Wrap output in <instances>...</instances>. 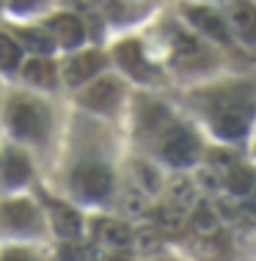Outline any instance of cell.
<instances>
[{
	"mask_svg": "<svg viewBox=\"0 0 256 261\" xmlns=\"http://www.w3.org/2000/svg\"><path fill=\"white\" fill-rule=\"evenodd\" d=\"M9 126L17 138L41 140L50 129L47 108L28 96H11L9 99Z\"/></svg>",
	"mask_w": 256,
	"mask_h": 261,
	"instance_id": "1",
	"label": "cell"
},
{
	"mask_svg": "<svg viewBox=\"0 0 256 261\" xmlns=\"http://www.w3.org/2000/svg\"><path fill=\"white\" fill-rule=\"evenodd\" d=\"M72 187L83 195V198L99 201V198H105V195L110 193L113 176H110V171H108L105 165H94V162H88V165L75 168V173H72Z\"/></svg>",
	"mask_w": 256,
	"mask_h": 261,
	"instance_id": "2",
	"label": "cell"
},
{
	"mask_svg": "<svg viewBox=\"0 0 256 261\" xmlns=\"http://www.w3.org/2000/svg\"><path fill=\"white\" fill-rule=\"evenodd\" d=\"M119 99H122V83L116 77H102V80L91 83L80 94V102L85 108L99 110V113H110L119 105Z\"/></svg>",
	"mask_w": 256,
	"mask_h": 261,
	"instance_id": "3",
	"label": "cell"
},
{
	"mask_svg": "<svg viewBox=\"0 0 256 261\" xmlns=\"http://www.w3.org/2000/svg\"><path fill=\"white\" fill-rule=\"evenodd\" d=\"M198 154V140L190 129H171L162 138V157L171 165H190Z\"/></svg>",
	"mask_w": 256,
	"mask_h": 261,
	"instance_id": "4",
	"label": "cell"
},
{
	"mask_svg": "<svg viewBox=\"0 0 256 261\" xmlns=\"http://www.w3.org/2000/svg\"><path fill=\"white\" fill-rule=\"evenodd\" d=\"M102 66H105V55L102 53H97V50L80 53L63 66V80H66L69 86H80V83H85L88 77H94Z\"/></svg>",
	"mask_w": 256,
	"mask_h": 261,
	"instance_id": "5",
	"label": "cell"
},
{
	"mask_svg": "<svg viewBox=\"0 0 256 261\" xmlns=\"http://www.w3.org/2000/svg\"><path fill=\"white\" fill-rule=\"evenodd\" d=\"M50 31H53V39L61 47H77L85 36V28L75 14H55L50 19Z\"/></svg>",
	"mask_w": 256,
	"mask_h": 261,
	"instance_id": "6",
	"label": "cell"
},
{
	"mask_svg": "<svg viewBox=\"0 0 256 261\" xmlns=\"http://www.w3.org/2000/svg\"><path fill=\"white\" fill-rule=\"evenodd\" d=\"M0 215H3L6 225H11V228H17V231H39V215H36V209H33V203H28V201L3 203Z\"/></svg>",
	"mask_w": 256,
	"mask_h": 261,
	"instance_id": "7",
	"label": "cell"
},
{
	"mask_svg": "<svg viewBox=\"0 0 256 261\" xmlns=\"http://www.w3.org/2000/svg\"><path fill=\"white\" fill-rule=\"evenodd\" d=\"M116 58L119 63L130 72L132 77H138V80H149L152 77V66H149V61L144 58V50H141L138 41H122V44L116 47Z\"/></svg>",
	"mask_w": 256,
	"mask_h": 261,
	"instance_id": "8",
	"label": "cell"
},
{
	"mask_svg": "<svg viewBox=\"0 0 256 261\" xmlns=\"http://www.w3.org/2000/svg\"><path fill=\"white\" fill-rule=\"evenodd\" d=\"M184 14H188V19L193 22L198 31H204L207 36L218 39V41H229V31H226V22L218 17L212 9H198V6H188L184 9Z\"/></svg>",
	"mask_w": 256,
	"mask_h": 261,
	"instance_id": "9",
	"label": "cell"
},
{
	"mask_svg": "<svg viewBox=\"0 0 256 261\" xmlns=\"http://www.w3.org/2000/svg\"><path fill=\"white\" fill-rule=\"evenodd\" d=\"M3 176H6V185H11V187L28 181V176H31V160L25 157V151H19V149H9V151H6Z\"/></svg>",
	"mask_w": 256,
	"mask_h": 261,
	"instance_id": "10",
	"label": "cell"
},
{
	"mask_svg": "<svg viewBox=\"0 0 256 261\" xmlns=\"http://www.w3.org/2000/svg\"><path fill=\"white\" fill-rule=\"evenodd\" d=\"M97 239L110 245V248H124V245L132 242V231L122 220H99L97 223Z\"/></svg>",
	"mask_w": 256,
	"mask_h": 261,
	"instance_id": "11",
	"label": "cell"
},
{
	"mask_svg": "<svg viewBox=\"0 0 256 261\" xmlns=\"http://www.w3.org/2000/svg\"><path fill=\"white\" fill-rule=\"evenodd\" d=\"M50 212H53V228L61 237H77L80 234V215L66 206V203H55L50 201Z\"/></svg>",
	"mask_w": 256,
	"mask_h": 261,
	"instance_id": "12",
	"label": "cell"
},
{
	"mask_svg": "<svg viewBox=\"0 0 256 261\" xmlns=\"http://www.w3.org/2000/svg\"><path fill=\"white\" fill-rule=\"evenodd\" d=\"M22 74H25L28 83H33V86H39V88H53L55 86V66H53V61H47V58L28 61Z\"/></svg>",
	"mask_w": 256,
	"mask_h": 261,
	"instance_id": "13",
	"label": "cell"
},
{
	"mask_svg": "<svg viewBox=\"0 0 256 261\" xmlns=\"http://www.w3.org/2000/svg\"><path fill=\"white\" fill-rule=\"evenodd\" d=\"M223 185H226V190L229 193H234V195H248L253 190V185H256V179H253V173L248 171V168H229L226 171V176H223Z\"/></svg>",
	"mask_w": 256,
	"mask_h": 261,
	"instance_id": "14",
	"label": "cell"
},
{
	"mask_svg": "<svg viewBox=\"0 0 256 261\" xmlns=\"http://www.w3.org/2000/svg\"><path fill=\"white\" fill-rule=\"evenodd\" d=\"M248 121H251V118L226 116V113H215V116H212V126H215V132L223 135V138H240L248 129Z\"/></svg>",
	"mask_w": 256,
	"mask_h": 261,
	"instance_id": "15",
	"label": "cell"
},
{
	"mask_svg": "<svg viewBox=\"0 0 256 261\" xmlns=\"http://www.w3.org/2000/svg\"><path fill=\"white\" fill-rule=\"evenodd\" d=\"M231 22L237 25V31L243 33V39L256 41V6L243 3L231 11Z\"/></svg>",
	"mask_w": 256,
	"mask_h": 261,
	"instance_id": "16",
	"label": "cell"
},
{
	"mask_svg": "<svg viewBox=\"0 0 256 261\" xmlns=\"http://www.w3.org/2000/svg\"><path fill=\"white\" fill-rule=\"evenodd\" d=\"M17 41H22L25 47H31V50H36V53H50L55 47V39L50 36L47 31H39V28H19Z\"/></svg>",
	"mask_w": 256,
	"mask_h": 261,
	"instance_id": "17",
	"label": "cell"
},
{
	"mask_svg": "<svg viewBox=\"0 0 256 261\" xmlns=\"http://www.w3.org/2000/svg\"><path fill=\"white\" fill-rule=\"evenodd\" d=\"M19 58H22V50H19L17 39L0 33V69L3 72H14L19 66Z\"/></svg>",
	"mask_w": 256,
	"mask_h": 261,
	"instance_id": "18",
	"label": "cell"
},
{
	"mask_svg": "<svg viewBox=\"0 0 256 261\" xmlns=\"http://www.w3.org/2000/svg\"><path fill=\"white\" fill-rule=\"evenodd\" d=\"M193 228L196 231H201L204 237H210L212 231L218 228V217H215V212H212V206H207V203H201V206H196L193 212Z\"/></svg>",
	"mask_w": 256,
	"mask_h": 261,
	"instance_id": "19",
	"label": "cell"
},
{
	"mask_svg": "<svg viewBox=\"0 0 256 261\" xmlns=\"http://www.w3.org/2000/svg\"><path fill=\"white\" fill-rule=\"evenodd\" d=\"M154 223L166 231H179L182 228V212L176 206H160V209H154Z\"/></svg>",
	"mask_w": 256,
	"mask_h": 261,
	"instance_id": "20",
	"label": "cell"
},
{
	"mask_svg": "<svg viewBox=\"0 0 256 261\" xmlns=\"http://www.w3.org/2000/svg\"><path fill=\"white\" fill-rule=\"evenodd\" d=\"M174 50L179 58H196V55H201V44L190 33H174Z\"/></svg>",
	"mask_w": 256,
	"mask_h": 261,
	"instance_id": "21",
	"label": "cell"
},
{
	"mask_svg": "<svg viewBox=\"0 0 256 261\" xmlns=\"http://www.w3.org/2000/svg\"><path fill=\"white\" fill-rule=\"evenodd\" d=\"M171 198H174L176 209L184 206V203H190V198H193V187H190V181L188 179H176L174 185H171Z\"/></svg>",
	"mask_w": 256,
	"mask_h": 261,
	"instance_id": "22",
	"label": "cell"
},
{
	"mask_svg": "<svg viewBox=\"0 0 256 261\" xmlns=\"http://www.w3.org/2000/svg\"><path fill=\"white\" fill-rule=\"evenodd\" d=\"M223 239H212V237H204L201 245H196V253L198 256H207V258H218L223 253Z\"/></svg>",
	"mask_w": 256,
	"mask_h": 261,
	"instance_id": "23",
	"label": "cell"
},
{
	"mask_svg": "<svg viewBox=\"0 0 256 261\" xmlns=\"http://www.w3.org/2000/svg\"><path fill=\"white\" fill-rule=\"evenodd\" d=\"M138 248L146 250V253L157 250L160 248V237L154 234V231H138Z\"/></svg>",
	"mask_w": 256,
	"mask_h": 261,
	"instance_id": "24",
	"label": "cell"
},
{
	"mask_svg": "<svg viewBox=\"0 0 256 261\" xmlns=\"http://www.w3.org/2000/svg\"><path fill=\"white\" fill-rule=\"evenodd\" d=\"M0 261H36V258H33L28 250H22V248H9L3 256H0Z\"/></svg>",
	"mask_w": 256,
	"mask_h": 261,
	"instance_id": "25",
	"label": "cell"
},
{
	"mask_svg": "<svg viewBox=\"0 0 256 261\" xmlns=\"http://www.w3.org/2000/svg\"><path fill=\"white\" fill-rule=\"evenodd\" d=\"M41 0H11V6L17 11H28V9H33V6H39Z\"/></svg>",
	"mask_w": 256,
	"mask_h": 261,
	"instance_id": "26",
	"label": "cell"
},
{
	"mask_svg": "<svg viewBox=\"0 0 256 261\" xmlns=\"http://www.w3.org/2000/svg\"><path fill=\"white\" fill-rule=\"evenodd\" d=\"M248 209H251L253 215H256V185H253L251 193H248Z\"/></svg>",
	"mask_w": 256,
	"mask_h": 261,
	"instance_id": "27",
	"label": "cell"
}]
</instances>
